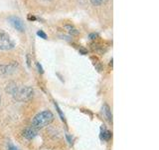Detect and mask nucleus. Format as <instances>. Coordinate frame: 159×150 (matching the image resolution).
<instances>
[{
	"label": "nucleus",
	"mask_w": 159,
	"mask_h": 150,
	"mask_svg": "<svg viewBox=\"0 0 159 150\" xmlns=\"http://www.w3.org/2000/svg\"><path fill=\"white\" fill-rule=\"evenodd\" d=\"M96 37H97V34H96V33H92V34H90V39H96Z\"/></svg>",
	"instance_id": "4468645a"
},
{
	"label": "nucleus",
	"mask_w": 159,
	"mask_h": 150,
	"mask_svg": "<svg viewBox=\"0 0 159 150\" xmlns=\"http://www.w3.org/2000/svg\"><path fill=\"white\" fill-rule=\"evenodd\" d=\"M28 19H30V20H35L36 18L34 17V16H29V17H28Z\"/></svg>",
	"instance_id": "dca6fc26"
},
{
	"label": "nucleus",
	"mask_w": 159,
	"mask_h": 150,
	"mask_svg": "<svg viewBox=\"0 0 159 150\" xmlns=\"http://www.w3.org/2000/svg\"><path fill=\"white\" fill-rule=\"evenodd\" d=\"M5 90L7 93H9V94L13 96L15 100L21 101V102L30 100L34 94V90L32 87H29V86L19 87L15 82H10L9 84H7Z\"/></svg>",
	"instance_id": "f257e3e1"
},
{
	"label": "nucleus",
	"mask_w": 159,
	"mask_h": 150,
	"mask_svg": "<svg viewBox=\"0 0 159 150\" xmlns=\"http://www.w3.org/2000/svg\"><path fill=\"white\" fill-rule=\"evenodd\" d=\"M7 150H19L16 146H14L13 144H11V143H9L8 144V147H7Z\"/></svg>",
	"instance_id": "f8f14e48"
},
{
	"label": "nucleus",
	"mask_w": 159,
	"mask_h": 150,
	"mask_svg": "<svg viewBox=\"0 0 159 150\" xmlns=\"http://www.w3.org/2000/svg\"><path fill=\"white\" fill-rule=\"evenodd\" d=\"M15 46L14 41L5 31L0 29V50H11Z\"/></svg>",
	"instance_id": "7ed1b4c3"
},
{
	"label": "nucleus",
	"mask_w": 159,
	"mask_h": 150,
	"mask_svg": "<svg viewBox=\"0 0 159 150\" xmlns=\"http://www.w3.org/2000/svg\"><path fill=\"white\" fill-rule=\"evenodd\" d=\"M0 102H1V97H0Z\"/></svg>",
	"instance_id": "f3484780"
},
{
	"label": "nucleus",
	"mask_w": 159,
	"mask_h": 150,
	"mask_svg": "<svg viewBox=\"0 0 159 150\" xmlns=\"http://www.w3.org/2000/svg\"><path fill=\"white\" fill-rule=\"evenodd\" d=\"M54 120V115L51 111L45 110L38 113L32 120V127L36 129H41L49 125Z\"/></svg>",
	"instance_id": "f03ea898"
},
{
	"label": "nucleus",
	"mask_w": 159,
	"mask_h": 150,
	"mask_svg": "<svg viewBox=\"0 0 159 150\" xmlns=\"http://www.w3.org/2000/svg\"><path fill=\"white\" fill-rule=\"evenodd\" d=\"M16 69H17V63H15V62L9 63L8 65L0 64V76L12 74L16 71Z\"/></svg>",
	"instance_id": "20e7f679"
},
{
	"label": "nucleus",
	"mask_w": 159,
	"mask_h": 150,
	"mask_svg": "<svg viewBox=\"0 0 159 150\" xmlns=\"http://www.w3.org/2000/svg\"><path fill=\"white\" fill-rule=\"evenodd\" d=\"M65 29H67L68 31H69L71 34H73V35H77L79 34V31L77 29H76L74 26H72V25H65Z\"/></svg>",
	"instance_id": "6e6552de"
},
{
	"label": "nucleus",
	"mask_w": 159,
	"mask_h": 150,
	"mask_svg": "<svg viewBox=\"0 0 159 150\" xmlns=\"http://www.w3.org/2000/svg\"><path fill=\"white\" fill-rule=\"evenodd\" d=\"M9 22L11 24H12L13 27L18 30V31L20 32H23L24 29H25V26H24V23L23 21H22L19 17H16V16H11L9 17Z\"/></svg>",
	"instance_id": "39448f33"
},
{
	"label": "nucleus",
	"mask_w": 159,
	"mask_h": 150,
	"mask_svg": "<svg viewBox=\"0 0 159 150\" xmlns=\"http://www.w3.org/2000/svg\"><path fill=\"white\" fill-rule=\"evenodd\" d=\"M67 138H68V140H69V143H70V144L73 143V142H72V140H71V137L69 136V135H67Z\"/></svg>",
	"instance_id": "2eb2a0df"
},
{
	"label": "nucleus",
	"mask_w": 159,
	"mask_h": 150,
	"mask_svg": "<svg viewBox=\"0 0 159 150\" xmlns=\"http://www.w3.org/2000/svg\"><path fill=\"white\" fill-rule=\"evenodd\" d=\"M90 2H92V4L94 5V6H98L101 4H103L104 2H105V0H90Z\"/></svg>",
	"instance_id": "9d476101"
},
{
	"label": "nucleus",
	"mask_w": 159,
	"mask_h": 150,
	"mask_svg": "<svg viewBox=\"0 0 159 150\" xmlns=\"http://www.w3.org/2000/svg\"><path fill=\"white\" fill-rule=\"evenodd\" d=\"M111 137V133L108 130H105L104 132L101 134V139H104V140H109Z\"/></svg>",
	"instance_id": "1a4fd4ad"
},
{
	"label": "nucleus",
	"mask_w": 159,
	"mask_h": 150,
	"mask_svg": "<svg viewBox=\"0 0 159 150\" xmlns=\"http://www.w3.org/2000/svg\"><path fill=\"white\" fill-rule=\"evenodd\" d=\"M37 35L40 36L41 38H43V39H47V34L44 31H42V30H39V31L37 32Z\"/></svg>",
	"instance_id": "9b49d317"
},
{
	"label": "nucleus",
	"mask_w": 159,
	"mask_h": 150,
	"mask_svg": "<svg viewBox=\"0 0 159 150\" xmlns=\"http://www.w3.org/2000/svg\"><path fill=\"white\" fill-rule=\"evenodd\" d=\"M104 114L107 115V118L109 120V121H111V120H112V115H111V109H109V107L108 106V105H104Z\"/></svg>",
	"instance_id": "0eeeda50"
},
{
	"label": "nucleus",
	"mask_w": 159,
	"mask_h": 150,
	"mask_svg": "<svg viewBox=\"0 0 159 150\" xmlns=\"http://www.w3.org/2000/svg\"><path fill=\"white\" fill-rule=\"evenodd\" d=\"M37 68H38V71H39L40 73H43L44 71H43V68H42V66L40 65V63H37Z\"/></svg>",
	"instance_id": "ddd939ff"
},
{
	"label": "nucleus",
	"mask_w": 159,
	"mask_h": 150,
	"mask_svg": "<svg viewBox=\"0 0 159 150\" xmlns=\"http://www.w3.org/2000/svg\"><path fill=\"white\" fill-rule=\"evenodd\" d=\"M38 134V129L34 128V127H28V128H25L23 130V136L28 140L33 139L34 137H36Z\"/></svg>",
	"instance_id": "423d86ee"
}]
</instances>
